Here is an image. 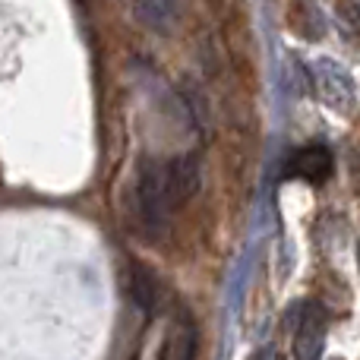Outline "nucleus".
<instances>
[{
    "label": "nucleus",
    "instance_id": "obj_6",
    "mask_svg": "<svg viewBox=\"0 0 360 360\" xmlns=\"http://www.w3.org/2000/svg\"><path fill=\"white\" fill-rule=\"evenodd\" d=\"M165 360H196V326L190 316H180L168 345H165Z\"/></svg>",
    "mask_w": 360,
    "mask_h": 360
},
{
    "label": "nucleus",
    "instance_id": "obj_7",
    "mask_svg": "<svg viewBox=\"0 0 360 360\" xmlns=\"http://www.w3.org/2000/svg\"><path fill=\"white\" fill-rule=\"evenodd\" d=\"M136 13L149 29L155 32H171L174 29V19H177V4L174 0H139Z\"/></svg>",
    "mask_w": 360,
    "mask_h": 360
},
{
    "label": "nucleus",
    "instance_id": "obj_1",
    "mask_svg": "<svg viewBox=\"0 0 360 360\" xmlns=\"http://www.w3.org/2000/svg\"><path fill=\"white\" fill-rule=\"evenodd\" d=\"M199 171L196 155H171V158H149L143 162L133 186V224L146 240H158L177 212L199 193Z\"/></svg>",
    "mask_w": 360,
    "mask_h": 360
},
{
    "label": "nucleus",
    "instance_id": "obj_8",
    "mask_svg": "<svg viewBox=\"0 0 360 360\" xmlns=\"http://www.w3.org/2000/svg\"><path fill=\"white\" fill-rule=\"evenodd\" d=\"M247 360H281V354L275 348H259V351H253Z\"/></svg>",
    "mask_w": 360,
    "mask_h": 360
},
{
    "label": "nucleus",
    "instance_id": "obj_4",
    "mask_svg": "<svg viewBox=\"0 0 360 360\" xmlns=\"http://www.w3.org/2000/svg\"><path fill=\"white\" fill-rule=\"evenodd\" d=\"M313 73H316L319 92H323V98L329 101V105H335V108L351 105V98H354V86H351V79L345 76V70H338L332 60H319Z\"/></svg>",
    "mask_w": 360,
    "mask_h": 360
},
{
    "label": "nucleus",
    "instance_id": "obj_5",
    "mask_svg": "<svg viewBox=\"0 0 360 360\" xmlns=\"http://www.w3.org/2000/svg\"><path fill=\"white\" fill-rule=\"evenodd\" d=\"M130 297L136 300L139 310L146 313H155L158 307H162V281L155 278V272H152L149 266H139V262H133L130 266Z\"/></svg>",
    "mask_w": 360,
    "mask_h": 360
},
{
    "label": "nucleus",
    "instance_id": "obj_2",
    "mask_svg": "<svg viewBox=\"0 0 360 360\" xmlns=\"http://www.w3.org/2000/svg\"><path fill=\"white\" fill-rule=\"evenodd\" d=\"M294 316V360H319L326 345V326H329V313L316 300H304L297 304Z\"/></svg>",
    "mask_w": 360,
    "mask_h": 360
},
{
    "label": "nucleus",
    "instance_id": "obj_3",
    "mask_svg": "<svg viewBox=\"0 0 360 360\" xmlns=\"http://www.w3.org/2000/svg\"><path fill=\"white\" fill-rule=\"evenodd\" d=\"M281 171L288 180H304V184L319 186L335 174V155L326 143H304L288 155Z\"/></svg>",
    "mask_w": 360,
    "mask_h": 360
}]
</instances>
